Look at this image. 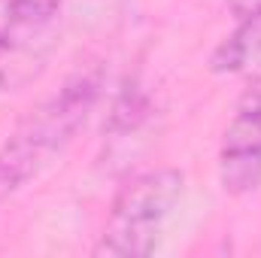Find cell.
Here are the masks:
<instances>
[{
  "mask_svg": "<svg viewBox=\"0 0 261 258\" xmlns=\"http://www.w3.org/2000/svg\"><path fill=\"white\" fill-rule=\"evenodd\" d=\"M103 94V67L85 64L40 97L0 143V207L37 183L88 125Z\"/></svg>",
  "mask_w": 261,
  "mask_h": 258,
  "instance_id": "6da1fadb",
  "label": "cell"
},
{
  "mask_svg": "<svg viewBox=\"0 0 261 258\" xmlns=\"http://www.w3.org/2000/svg\"><path fill=\"white\" fill-rule=\"evenodd\" d=\"M182 194H186V173L176 167H155L128 176L110 203L107 222L94 243V255H152L170 219L176 216Z\"/></svg>",
  "mask_w": 261,
  "mask_h": 258,
  "instance_id": "7a4b0ae2",
  "label": "cell"
},
{
  "mask_svg": "<svg viewBox=\"0 0 261 258\" xmlns=\"http://www.w3.org/2000/svg\"><path fill=\"white\" fill-rule=\"evenodd\" d=\"M64 0H0V97L21 88L46 64Z\"/></svg>",
  "mask_w": 261,
  "mask_h": 258,
  "instance_id": "3957f363",
  "label": "cell"
},
{
  "mask_svg": "<svg viewBox=\"0 0 261 258\" xmlns=\"http://www.w3.org/2000/svg\"><path fill=\"white\" fill-rule=\"evenodd\" d=\"M216 170L222 192L231 197H246L261 189V88L249 91L234 110L219 140Z\"/></svg>",
  "mask_w": 261,
  "mask_h": 258,
  "instance_id": "277c9868",
  "label": "cell"
},
{
  "mask_svg": "<svg viewBox=\"0 0 261 258\" xmlns=\"http://www.w3.org/2000/svg\"><path fill=\"white\" fill-rule=\"evenodd\" d=\"M155 119V97L152 91L134 76L122 85L119 97L113 100L110 119L103 125V161H130L134 143Z\"/></svg>",
  "mask_w": 261,
  "mask_h": 258,
  "instance_id": "5b68a950",
  "label": "cell"
},
{
  "mask_svg": "<svg viewBox=\"0 0 261 258\" xmlns=\"http://www.w3.org/2000/svg\"><path fill=\"white\" fill-rule=\"evenodd\" d=\"M261 43V21H237L231 37H225L216 52L210 55V70L213 73H237L249 64Z\"/></svg>",
  "mask_w": 261,
  "mask_h": 258,
  "instance_id": "8992f818",
  "label": "cell"
},
{
  "mask_svg": "<svg viewBox=\"0 0 261 258\" xmlns=\"http://www.w3.org/2000/svg\"><path fill=\"white\" fill-rule=\"evenodd\" d=\"M234 21H261V0H225Z\"/></svg>",
  "mask_w": 261,
  "mask_h": 258,
  "instance_id": "52a82bcc",
  "label": "cell"
}]
</instances>
